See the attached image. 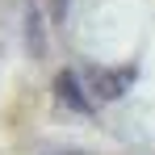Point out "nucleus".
Segmentation results:
<instances>
[{
	"mask_svg": "<svg viewBox=\"0 0 155 155\" xmlns=\"http://www.w3.org/2000/svg\"><path fill=\"white\" fill-rule=\"evenodd\" d=\"M25 46H29V54H34V59H42V54H46V42H42V25H38V8H34V4H29L25 8Z\"/></svg>",
	"mask_w": 155,
	"mask_h": 155,
	"instance_id": "7ed1b4c3",
	"label": "nucleus"
},
{
	"mask_svg": "<svg viewBox=\"0 0 155 155\" xmlns=\"http://www.w3.org/2000/svg\"><path fill=\"white\" fill-rule=\"evenodd\" d=\"M67 4H71V0H46V8H51L54 21H63V17H67Z\"/></svg>",
	"mask_w": 155,
	"mask_h": 155,
	"instance_id": "20e7f679",
	"label": "nucleus"
},
{
	"mask_svg": "<svg viewBox=\"0 0 155 155\" xmlns=\"http://www.w3.org/2000/svg\"><path fill=\"white\" fill-rule=\"evenodd\" d=\"M54 97H59V105H67L76 113H92V97L84 92V84H80L76 71H59L54 76Z\"/></svg>",
	"mask_w": 155,
	"mask_h": 155,
	"instance_id": "f03ea898",
	"label": "nucleus"
},
{
	"mask_svg": "<svg viewBox=\"0 0 155 155\" xmlns=\"http://www.w3.org/2000/svg\"><path fill=\"white\" fill-rule=\"evenodd\" d=\"M134 76H138L134 67H109V71H92V76H88V97H92V101H117L130 84H134Z\"/></svg>",
	"mask_w": 155,
	"mask_h": 155,
	"instance_id": "f257e3e1",
	"label": "nucleus"
}]
</instances>
